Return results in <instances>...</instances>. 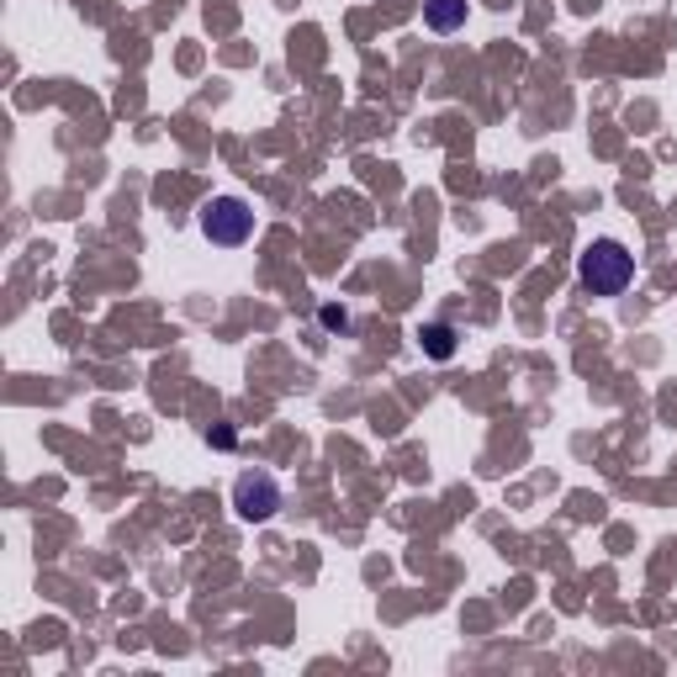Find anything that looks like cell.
Listing matches in <instances>:
<instances>
[{
    "label": "cell",
    "instance_id": "obj_6",
    "mask_svg": "<svg viewBox=\"0 0 677 677\" xmlns=\"http://www.w3.org/2000/svg\"><path fill=\"white\" fill-rule=\"evenodd\" d=\"M318 318L328 323V328H350V313H344V308H323Z\"/></svg>",
    "mask_w": 677,
    "mask_h": 677
},
{
    "label": "cell",
    "instance_id": "obj_2",
    "mask_svg": "<svg viewBox=\"0 0 677 677\" xmlns=\"http://www.w3.org/2000/svg\"><path fill=\"white\" fill-rule=\"evenodd\" d=\"M201 234L217 243V249H239L254 234V212L243 197H212L201 206Z\"/></svg>",
    "mask_w": 677,
    "mask_h": 677
},
{
    "label": "cell",
    "instance_id": "obj_3",
    "mask_svg": "<svg viewBox=\"0 0 677 677\" xmlns=\"http://www.w3.org/2000/svg\"><path fill=\"white\" fill-rule=\"evenodd\" d=\"M234 509H239L243 524H265V518H276L280 509V481L271 472H243L234 481Z\"/></svg>",
    "mask_w": 677,
    "mask_h": 677
},
{
    "label": "cell",
    "instance_id": "obj_4",
    "mask_svg": "<svg viewBox=\"0 0 677 677\" xmlns=\"http://www.w3.org/2000/svg\"><path fill=\"white\" fill-rule=\"evenodd\" d=\"M424 22L435 33H455L466 22V0H424Z\"/></svg>",
    "mask_w": 677,
    "mask_h": 677
},
{
    "label": "cell",
    "instance_id": "obj_1",
    "mask_svg": "<svg viewBox=\"0 0 677 677\" xmlns=\"http://www.w3.org/2000/svg\"><path fill=\"white\" fill-rule=\"evenodd\" d=\"M577 276L593 297H619L630 280H636V254L625 249L619 239H593L577 260Z\"/></svg>",
    "mask_w": 677,
    "mask_h": 677
},
{
    "label": "cell",
    "instance_id": "obj_5",
    "mask_svg": "<svg viewBox=\"0 0 677 677\" xmlns=\"http://www.w3.org/2000/svg\"><path fill=\"white\" fill-rule=\"evenodd\" d=\"M418 344H424L429 360H455V328H450V323H429V328L418 334Z\"/></svg>",
    "mask_w": 677,
    "mask_h": 677
}]
</instances>
